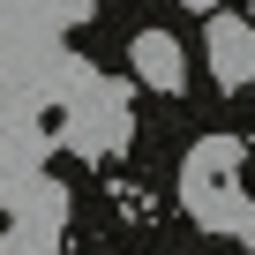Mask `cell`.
I'll return each instance as SVG.
<instances>
[{"label": "cell", "mask_w": 255, "mask_h": 255, "mask_svg": "<svg viewBox=\"0 0 255 255\" xmlns=\"http://www.w3.org/2000/svg\"><path fill=\"white\" fill-rule=\"evenodd\" d=\"M240 143L233 135H210V143H195L188 150V173H180V195H188V210L210 225V233H233V225H248V203H240Z\"/></svg>", "instance_id": "obj_1"}, {"label": "cell", "mask_w": 255, "mask_h": 255, "mask_svg": "<svg viewBox=\"0 0 255 255\" xmlns=\"http://www.w3.org/2000/svg\"><path fill=\"white\" fill-rule=\"evenodd\" d=\"M210 75H218V90H248L255 83V23L210 15Z\"/></svg>", "instance_id": "obj_2"}, {"label": "cell", "mask_w": 255, "mask_h": 255, "mask_svg": "<svg viewBox=\"0 0 255 255\" xmlns=\"http://www.w3.org/2000/svg\"><path fill=\"white\" fill-rule=\"evenodd\" d=\"M128 60H135V75L150 83V90H188V53H180V38H165V30H135V45H128Z\"/></svg>", "instance_id": "obj_3"}, {"label": "cell", "mask_w": 255, "mask_h": 255, "mask_svg": "<svg viewBox=\"0 0 255 255\" xmlns=\"http://www.w3.org/2000/svg\"><path fill=\"white\" fill-rule=\"evenodd\" d=\"M0 255H53L38 233H8V240H0Z\"/></svg>", "instance_id": "obj_4"}, {"label": "cell", "mask_w": 255, "mask_h": 255, "mask_svg": "<svg viewBox=\"0 0 255 255\" xmlns=\"http://www.w3.org/2000/svg\"><path fill=\"white\" fill-rule=\"evenodd\" d=\"M233 0H188V15H225Z\"/></svg>", "instance_id": "obj_5"}]
</instances>
